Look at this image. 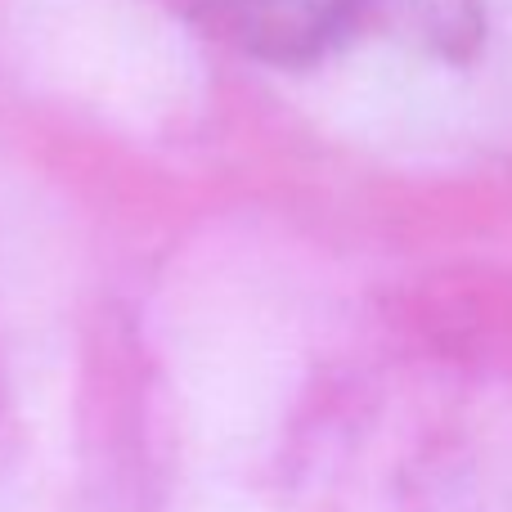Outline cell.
<instances>
[{
	"label": "cell",
	"instance_id": "1",
	"mask_svg": "<svg viewBox=\"0 0 512 512\" xmlns=\"http://www.w3.org/2000/svg\"><path fill=\"white\" fill-rule=\"evenodd\" d=\"M364 0H207L225 36L270 63H306L346 36Z\"/></svg>",
	"mask_w": 512,
	"mask_h": 512
}]
</instances>
